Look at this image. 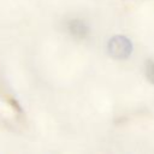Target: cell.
<instances>
[{"instance_id":"obj_1","label":"cell","mask_w":154,"mask_h":154,"mask_svg":"<svg viewBox=\"0 0 154 154\" xmlns=\"http://www.w3.org/2000/svg\"><path fill=\"white\" fill-rule=\"evenodd\" d=\"M107 53L116 60H125L132 53V42L124 35H114L107 42Z\"/></svg>"},{"instance_id":"obj_2","label":"cell","mask_w":154,"mask_h":154,"mask_svg":"<svg viewBox=\"0 0 154 154\" xmlns=\"http://www.w3.org/2000/svg\"><path fill=\"white\" fill-rule=\"evenodd\" d=\"M66 28H67V31L70 32V35L78 40H83L85 37H88V35H89L88 24L84 20L78 19V18L69 20L66 24Z\"/></svg>"},{"instance_id":"obj_3","label":"cell","mask_w":154,"mask_h":154,"mask_svg":"<svg viewBox=\"0 0 154 154\" xmlns=\"http://www.w3.org/2000/svg\"><path fill=\"white\" fill-rule=\"evenodd\" d=\"M144 76L147 81L154 85V60H147L144 63Z\"/></svg>"}]
</instances>
